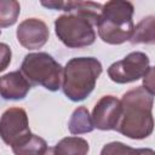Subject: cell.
I'll use <instances>...</instances> for the list:
<instances>
[{
    "mask_svg": "<svg viewBox=\"0 0 155 155\" xmlns=\"http://www.w3.org/2000/svg\"><path fill=\"white\" fill-rule=\"evenodd\" d=\"M12 51L5 42H0V73L4 71L11 63Z\"/></svg>",
    "mask_w": 155,
    "mask_h": 155,
    "instance_id": "e0dca14e",
    "label": "cell"
},
{
    "mask_svg": "<svg viewBox=\"0 0 155 155\" xmlns=\"http://www.w3.org/2000/svg\"><path fill=\"white\" fill-rule=\"evenodd\" d=\"M68 128L71 134H82V133H90L94 130L91 115L86 107L81 105L78 107L68 122Z\"/></svg>",
    "mask_w": 155,
    "mask_h": 155,
    "instance_id": "7c38bea8",
    "label": "cell"
},
{
    "mask_svg": "<svg viewBox=\"0 0 155 155\" xmlns=\"http://www.w3.org/2000/svg\"><path fill=\"white\" fill-rule=\"evenodd\" d=\"M31 88L30 82L21 70L10 71L0 76V96L7 101H18L27 97Z\"/></svg>",
    "mask_w": 155,
    "mask_h": 155,
    "instance_id": "30bf717a",
    "label": "cell"
},
{
    "mask_svg": "<svg viewBox=\"0 0 155 155\" xmlns=\"http://www.w3.org/2000/svg\"><path fill=\"white\" fill-rule=\"evenodd\" d=\"M154 16L143 18L134 28L130 42L136 44H154Z\"/></svg>",
    "mask_w": 155,
    "mask_h": 155,
    "instance_id": "5bb4252c",
    "label": "cell"
},
{
    "mask_svg": "<svg viewBox=\"0 0 155 155\" xmlns=\"http://www.w3.org/2000/svg\"><path fill=\"white\" fill-rule=\"evenodd\" d=\"M101 155H140V148L134 149L122 142H111L102 148Z\"/></svg>",
    "mask_w": 155,
    "mask_h": 155,
    "instance_id": "2e32d148",
    "label": "cell"
},
{
    "mask_svg": "<svg viewBox=\"0 0 155 155\" xmlns=\"http://www.w3.org/2000/svg\"><path fill=\"white\" fill-rule=\"evenodd\" d=\"M102 70V63L94 57L71 58L63 68L62 88L64 94L73 102L86 99L94 90Z\"/></svg>",
    "mask_w": 155,
    "mask_h": 155,
    "instance_id": "277c9868",
    "label": "cell"
},
{
    "mask_svg": "<svg viewBox=\"0 0 155 155\" xmlns=\"http://www.w3.org/2000/svg\"><path fill=\"white\" fill-rule=\"evenodd\" d=\"M0 34H1V29H0Z\"/></svg>",
    "mask_w": 155,
    "mask_h": 155,
    "instance_id": "ffe728a7",
    "label": "cell"
},
{
    "mask_svg": "<svg viewBox=\"0 0 155 155\" xmlns=\"http://www.w3.org/2000/svg\"><path fill=\"white\" fill-rule=\"evenodd\" d=\"M150 68V59L144 52L134 51L108 68V76L116 84H128L143 78Z\"/></svg>",
    "mask_w": 155,
    "mask_h": 155,
    "instance_id": "8992f818",
    "label": "cell"
},
{
    "mask_svg": "<svg viewBox=\"0 0 155 155\" xmlns=\"http://www.w3.org/2000/svg\"><path fill=\"white\" fill-rule=\"evenodd\" d=\"M90 145L81 137H65L54 147H47L41 155H87Z\"/></svg>",
    "mask_w": 155,
    "mask_h": 155,
    "instance_id": "8fae6325",
    "label": "cell"
},
{
    "mask_svg": "<svg viewBox=\"0 0 155 155\" xmlns=\"http://www.w3.org/2000/svg\"><path fill=\"white\" fill-rule=\"evenodd\" d=\"M16 35L18 42L24 48L38 50L47 42L50 30L44 21L39 18H27L19 23Z\"/></svg>",
    "mask_w": 155,
    "mask_h": 155,
    "instance_id": "9c48e42d",
    "label": "cell"
},
{
    "mask_svg": "<svg viewBox=\"0 0 155 155\" xmlns=\"http://www.w3.org/2000/svg\"><path fill=\"white\" fill-rule=\"evenodd\" d=\"M30 132L27 111L19 107L6 109L0 117V137L5 144L13 147Z\"/></svg>",
    "mask_w": 155,
    "mask_h": 155,
    "instance_id": "52a82bcc",
    "label": "cell"
},
{
    "mask_svg": "<svg viewBox=\"0 0 155 155\" xmlns=\"http://www.w3.org/2000/svg\"><path fill=\"white\" fill-rule=\"evenodd\" d=\"M140 155H155V153L150 148H140Z\"/></svg>",
    "mask_w": 155,
    "mask_h": 155,
    "instance_id": "d6986e66",
    "label": "cell"
},
{
    "mask_svg": "<svg viewBox=\"0 0 155 155\" xmlns=\"http://www.w3.org/2000/svg\"><path fill=\"white\" fill-rule=\"evenodd\" d=\"M21 71L30 85H40L52 92L62 87L63 67L46 52L25 54L21 65Z\"/></svg>",
    "mask_w": 155,
    "mask_h": 155,
    "instance_id": "5b68a950",
    "label": "cell"
},
{
    "mask_svg": "<svg viewBox=\"0 0 155 155\" xmlns=\"http://www.w3.org/2000/svg\"><path fill=\"white\" fill-rule=\"evenodd\" d=\"M11 148L15 155H41L42 151L47 148V143L44 138L34 133H29Z\"/></svg>",
    "mask_w": 155,
    "mask_h": 155,
    "instance_id": "4fadbf2b",
    "label": "cell"
},
{
    "mask_svg": "<svg viewBox=\"0 0 155 155\" xmlns=\"http://www.w3.org/2000/svg\"><path fill=\"white\" fill-rule=\"evenodd\" d=\"M121 102L114 96H103L92 110V122L94 128L101 131L116 130L121 117Z\"/></svg>",
    "mask_w": 155,
    "mask_h": 155,
    "instance_id": "ba28073f",
    "label": "cell"
},
{
    "mask_svg": "<svg viewBox=\"0 0 155 155\" xmlns=\"http://www.w3.org/2000/svg\"><path fill=\"white\" fill-rule=\"evenodd\" d=\"M121 102V117L115 131L131 139H144L153 133L154 94L138 86L124 93Z\"/></svg>",
    "mask_w": 155,
    "mask_h": 155,
    "instance_id": "7a4b0ae2",
    "label": "cell"
},
{
    "mask_svg": "<svg viewBox=\"0 0 155 155\" xmlns=\"http://www.w3.org/2000/svg\"><path fill=\"white\" fill-rule=\"evenodd\" d=\"M41 5L65 11L54 19V31L58 39L69 48H81L96 41L97 22L102 5L93 1H41Z\"/></svg>",
    "mask_w": 155,
    "mask_h": 155,
    "instance_id": "6da1fadb",
    "label": "cell"
},
{
    "mask_svg": "<svg viewBox=\"0 0 155 155\" xmlns=\"http://www.w3.org/2000/svg\"><path fill=\"white\" fill-rule=\"evenodd\" d=\"M143 87L154 94V68L150 67L147 74L143 76Z\"/></svg>",
    "mask_w": 155,
    "mask_h": 155,
    "instance_id": "ac0fdd59",
    "label": "cell"
},
{
    "mask_svg": "<svg viewBox=\"0 0 155 155\" xmlns=\"http://www.w3.org/2000/svg\"><path fill=\"white\" fill-rule=\"evenodd\" d=\"M133 4L125 0H111L102 5L97 29L99 38L110 45L130 41L133 33Z\"/></svg>",
    "mask_w": 155,
    "mask_h": 155,
    "instance_id": "3957f363",
    "label": "cell"
},
{
    "mask_svg": "<svg viewBox=\"0 0 155 155\" xmlns=\"http://www.w3.org/2000/svg\"><path fill=\"white\" fill-rule=\"evenodd\" d=\"M21 5L16 0H0V28H7L17 22Z\"/></svg>",
    "mask_w": 155,
    "mask_h": 155,
    "instance_id": "9a60e30c",
    "label": "cell"
}]
</instances>
